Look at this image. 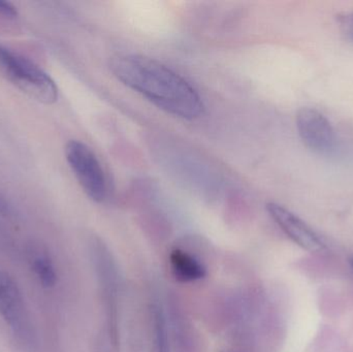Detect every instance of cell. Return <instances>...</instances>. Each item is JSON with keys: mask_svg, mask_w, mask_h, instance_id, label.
<instances>
[{"mask_svg": "<svg viewBox=\"0 0 353 352\" xmlns=\"http://www.w3.org/2000/svg\"><path fill=\"white\" fill-rule=\"evenodd\" d=\"M110 68L120 82L171 115L194 120L205 111L203 99L196 89L154 58L120 54L112 58Z\"/></svg>", "mask_w": 353, "mask_h": 352, "instance_id": "6da1fadb", "label": "cell"}, {"mask_svg": "<svg viewBox=\"0 0 353 352\" xmlns=\"http://www.w3.org/2000/svg\"><path fill=\"white\" fill-rule=\"evenodd\" d=\"M0 76L25 94L45 105L58 99V87L53 79L30 60L0 45Z\"/></svg>", "mask_w": 353, "mask_h": 352, "instance_id": "7a4b0ae2", "label": "cell"}, {"mask_svg": "<svg viewBox=\"0 0 353 352\" xmlns=\"http://www.w3.org/2000/svg\"><path fill=\"white\" fill-rule=\"evenodd\" d=\"M91 254L105 306V322L99 335V352H117V271L109 252L99 242H93Z\"/></svg>", "mask_w": 353, "mask_h": 352, "instance_id": "3957f363", "label": "cell"}, {"mask_svg": "<svg viewBox=\"0 0 353 352\" xmlns=\"http://www.w3.org/2000/svg\"><path fill=\"white\" fill-rule=\"evenodd\" d=\"M65 156L85 194L94 202H103L107 198V180L97 155L84 143L72 140L66 144Z\"/></svg>", "mask_w": 353, "mask_h": 352, "instance_id": "277c9868", "label": "cell"}, {"mask_svg": "<svg viewBox=\"0 0 353 352\" xmlns=\"http://www.w3.org/2000/svg\"><path fill=\"white\" fill-rule=\"evenodd\" d=\"M0 315L26 349H34V333L25 311L22 296L10 278L0 287Z\"/></svg>", "mask_w": 353, "mask_h": 352, "instance_id": "5b68a950", "label": "cell"}, {"mask_svg": "<svg viewBox=\"0 0 353 352\" xmlns=\"http://www.w3.org/2000/svg\"><path fill=\"white\" fill-rule=\"evenodd\" d=\"M296 128L303 143L319 154H329L335 148L336 134L330 120L319 110L303 107L296 114Z\"/></svg>", "mask_w": 353, "mask_h": 352, "instance_id": "8992f818", "label": "cell"}, {"mask_svg": "<svg viewBox=\"0 0 353 352\" xmlns=\"http://www.w3.org/2000/svg\"><path fill=\"white\" fill-rule=\"evenodd\" d=\"M267 211L278 227L296 245L310 252L323 251L325 249V242L321 237L292 211L277 203L267 204Z\"/></svg>", "mask_w": 353, "mask_h": 352, "instance_id": "52a82bcc", "label": "cell"}, {"mask_svg": "<svg viewBox=\"0 0 353 352\" xmlns=\"http://www.w3.org/2000/svg\"><path fill=\"white\" fill-rule=\"evenodd\" d=\"M170 264L172 273L179 282H192L203 279L207 274L203 265L184 250H173L170 256Z\"/></svg>", "mask_w": 353, "mask_h": 352, "instance_id": "ba28073f", "label": "cell"}, {"mask_svg": "<svg viewBox=\"0 0 353 352\" xmlns=\"http://www.w3.org/2000/svg\"><path fill=\"white\" fill-rule=\"evenodd\" d=\"M29 262L34 271L39 282L43 287H52L55 285L57 276L53 262L48 252L41 246H31L28 250Z\"/></svg>", "mask_w": 353, "mask_h": 352, "instance_id": "9c48e42d", "label": "cell"}, {"mask_svg": "<svg viewBox=\"0 0 353 352\" xmlns=\"http://www.w3.org/2000/svg\"><path fill=\"white\" fill-rule=\"evenodd\" d=\"M153 313H154L155 339H157V352H170L167 324H165L163 309L159 306H155Z\"/></svg>", "mask_w": 353, "mask_h": 352, "instance_id": "30bf717a", "label": "cell"}, {"mask_svg": "<svg viewBox=\"0 0 353 352\" xmlns=\"http://www.w3.org/2000/svg\"><path fill=\"white\" fill-rule=\"evenodd\" d=\"M0 14L8 17V18H16L18 16V12L10 2L0 0Z\"/></svg>", "mask_w": 353, "mask_h": 352, "instance_id": "8fae6325", "label": "cell"}, {"mask_svg": "<svg viewBox=\"0 0 353 352\" xmlns=\"http://www.w3.org/2000/svg\"><path fill=\"white\" fill-rule=\"evenodd\" d=\"M341 23L344 28V32L347 35L348 39H353V12L342 17Z\"/></svg>", "mask_w": 353, "mask_h": 352, "instance_id": "7c38bea8", "label": "cell"}, {"mask_svg": "<svg viewBox=\"0 0 353 352\" xmlns=\"http://www.w3.org/2000/svg\"><path fill=\"white\" fill-rule=\"evenodd\" d=\"M0 216L6 217V218H10L12 216V207L4 200L1 194H0Z\"/></svg>", "mask_w": 353, "mask_h": 352, "instance_id": "4fadbf2b", "label": "cell"}, {"mask_svg": "<svg viewBox=\"0 0 353 352\" xmlns=\"http://www.w3.org/2000/svg\"><path fill=\"white\" fill-rule=\"evenodd\" d=\"M0 244H4V245L10 244V237H8V231L4 229L1 222H0Z\"/></svg>", "mask_w": 353, "mask_h": 352, "instance_id": "5bb4252c", "label": "cell"}, {"mask_svg": "<svg viewBox=\"0 0 353 352\" xmlns=\"http://www.w3.org/2000/svg\"><path fill=\"white\" fill-rule=\"evenodd\" d=\"M10 277L8 276V274H6V273H4V272H2V271H0V287H1V285H3L4 283L6 282V281L8 280V279H10Z\"/></svg>", "mask_w": 353, "mask_h": 352, "instance_id": "9a60e30c", "label": "cell"}, {"mask_svg": "<svg viewBox=\"0 0 353 352\" xmlns=\"http://www.w3.org/2000/svg\"><path fill=\"white\" fill-rule=\"evenodd\" d=\"M350 266H352L353 270V258H352V260H350Z\"/></svg>", "mask_w": 353, "mask_h": 352, "instance_id": "2e32d148", "label": "cell"}]
</instances>
